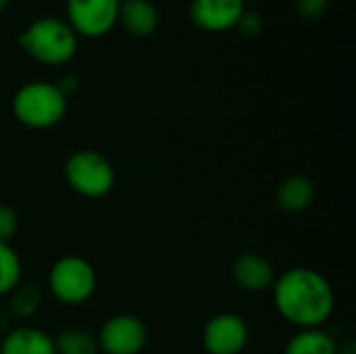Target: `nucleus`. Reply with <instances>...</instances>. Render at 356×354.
I'll return each instance as SVG.
<instances>
[{
	"mask_svg": "<svg viewBox=\"0 0 356 354\" xmlns=\"http://www.w3.org/2000/svg\"><path fill=\"white\" fill-rule=\"evenodd\" d=\"M336 354H356V342L353 338H346L344 342L338 344V353Z\"/></svg>",
	"mask_w": 356,
	"mask_h": 354,
	"instance_id": "nucleus-22",
	"label": "nucleus"
},
{
	"mask_svg": "<svg viewBox=\"0 0 356 354\" xmlns=\"http://www.w3.org/2000/svg\"><path fill=\"white\" fill-rule=\"evenodd\" d=\"M121 0H67V23L81 38H102L111 33L119 19Z\"/></svg>",
	"mask_w": 356,
	"mask_h": 354,
	"instance_id": "nucleus-7",
	"label": "nucleus"
},
{
	"mask_svg": "<svg viewBox=\"0 0 356 354\" xmlns=\"http://www.w3.org/2000/svg\"><path fill=\"white\" fill-rule=\"evenodd\" d=\"M338 340L323 328L298 330L284 346L282 354H336Z\"/></svg>",
	"mask_w": 356,
	"mask_h": 354,
	"instance_id": "nucleus-14",
	"label": "nucleus"
},
{
	"mask_svg": "<svg viewBox=\"0 0 356 354\" xmlns=\"http://www.w3.org/2000/svg\"><path fill=\"white\" fill-rule=\"evenodd\" d=\"M63 177L71 192L88 200L104 198L117 186V171L113 163L92 148L71 152L63 165Z\"/></svg>",
	"mask_w": 356,
	"mask_h": 354,
	"instance_id": "nucleus-4",
	"label": "nucleus"
},
{
	"mask_svg": "<svg viewBox=\"0 0 356 354\" xmlns=\"http://www.w3.org/2000/svg\"><path fill=\"white\" fill-rule=\"evenodd\" d=\"M17 232H19V213L10 204L0 202V242L10 244Z\"/></svg>",
	"mask_w": 356,
	"mask_h": 354,
	"instance_id": "nucleus-18",
	"label": "nucleus"
},
{
	"mask_svg": "<svg viewBox=\"0 0 356 354\" xmlns=\"http://www.w3.org/2000/svg\"><path fill=\"white\" fill-rule=\"evenodd\" d=\"M44 305V290L35 282H21L8 294V317L31 319Z\"/></svg>",
	"mask_w": 356,
	"mask_h": 354,
	"instance_id": "nucleus-15",
	"label": "nucleus"
},
{
	"mask_svg": "<svg viewBox=\"0 0 356 354\" xmlns=\"http://www.w3.org/2000/svg\"><path fill=\"white\" fill-rule=\"evenodd\" d=\"M148 338V325L134 313L111 315L96 334L100 354H140L146 348Z\"/></svg>",
	"mask_w": 356,
	"mask_h": 354,
	"instance_id": "nucleus-6",
	"label": "nucleus"
},
{
	"mask_svg": "<svg viewBox=\"0 0 356 354\" xmlns=\"http://www.w3.org/2000/svg\"><path fill=\"white\" fill-rule=\"evenodd\" d=\"M19 46L23 52L40 65L63 67L75 58L79 48V35L65 19L38 17L21 33Z\"/></svg>",
	"mask_w": 356,
	"mask_h": 354,
	"instance_id": "nucleus-2",
	"label": "nucleus"
},
{
	"mask_svg": "<svg viewBox=\"0 0 356 354\" xmlns=\"http://www.w3.org/2000/svg\"><path fill=\"white\" fill-rule=\"evenodd\" d=\"M273 198H275V204L282 213L298 215V213L309 211L315 204L317 188H315V182L311 177L294 173V175L284 177L277 184Z\"/></svg>",
	"mask_w": 356,
	"mask_h": 354,
	"instance_id": "nucleus-11",
	"label": "nucleus"
},
{
	"mask_svg": "<svg viewBox=\"0 0 356 354\" xmlns=\"http://www.w3.org/2000/svg\"><path fill=\"white\" fill-rule=\"evenodd\" d=\"M8 2H10V0H0V15H2L4 10H6V6H8Z\"/></svg>",
	"mask_w": 356,
	"mask_h": 354,
	"instance_id": "nucleus-23",
	"label": "nucleus"
},
{
	"mask_svg": "<svg viewBox=\"0 0 356 354\" xmlns=\"http://www.w3.org/2000/svg\"><path fill=\"white\" fill-rule=\"evenodd\" d=\"M292 2L302 19H319L327 13L332 0H292Z\"/></svg>",
	"mask_w": 356,
	"mask_h": 354,
	"instance_id": "nucleus-20",
	"label": "nucleus"
},
{
	"mask_svg": "<svg viewBox=\"0 0 356 354\" xmlns=\"http://www.w3.org/2000/svg\"><path fill=\"white\" fill-rule=\"evenodd\" d=\"M13 117L27 129H50L56 127L69 108V98L60 92L56 81H27L23 83L10 102Z\"/></svg>",
	"mask_w": 356,
	"mask_h": 354,
	"instance_id": "nucleus-3",
	"label": "nucleus"
},
{
	"mask_svg": "<svg viewBox=\"0 0 356 354\" xmlns=\"http://www.w3.org/2000/svg\"><path fill=\"white\" fill-rule=\"evenodd\" d=\"M236 27L240 29V33H244V35H248V38H257V35L263 33L265 21H263V17H261L259 13L246 8V10L242 13V17L238 19Z\"/></svg>",
	"mask_w": 356,
	"mask_h": 354,
	"instance_id": "nucleus-19",
	"label": "nucleus"
},
{
	"mask_svg": "<svg viewBox=\"0 0 356 354\" xmlns=\"http://www.w3.org/2000/svg\"><path fill=\"white\" fill-rule=\"evenodd\" d=\"M56 86H58L60 92L69 98L71 94H75V92L79 90V77L73 75V73H67V75H63V77L56 81Z\"/></svg>",
	"mask_w": 356,
	"mask_h": 354,
	"instance_id": "nucleus-21",
	"label": "nucleus"
},
{
	"mask_svg": "<svg viewBox=\"0 0 356 354\" xmlns=\"http://www.w3.org/2000/svg\"><path fill=\"white\" fill-rule=\"evenodd\" d=\"M244 2H246V4H248V2H257V0H244Z\"/></svg>",
	"mask_w": 356,
	"mask_h": 354,
	"instance_id": "nucleus-24",
	"label": "nucleus"
},
{
	"mask_svg": "<svg viewBox=\"0 0 356 354\" xmlns=\"http://www.w3.org/2000/svg\"><path fill=\"white\" fill-rule=\"evenodd\" d=\"M0 354H56L54 338L40 328H10L0 338Z\"/></svg>",
	"mask_w": 356,
	"mask_h": 354,
	"instance_id": "nucleus-12",
	"label": "nucleus"
},
{
	"mask_svg": "<svg viewBox=\"0 0 356 354\" xmlns=\"http://www.w3.org/2000/svg\"><path fill=\"white\" fill-rule=\"evenodd\" d=\"M277 315L296 330L325 328L336 311L332 282L313 267H290L271 286Z\"/></svg>",
	"mask_w": 356,
	"mask_h": 354,
	"instance_id": "nucleus-1",
	"label": "nucleus"
},
{
	"mask_svg": "<svg viewBox=\"0 0 356 354\" xmlns=\"http://www.w3.org/2000/svg\"><path fill=\"white\" fill-rule=\"evenodd\" d=\"M23 282V263L8 242H0V296H8Z\"/></svg>",
	"mask_w": 356,
	"mask_h": 354,
	"instance_id": "nucleus-17",
	"label": "nucleus"
},
{
	"mask_svg": "<svg viewBox=\"0 0 356 354\" xmlns=\"http://www.w3.org/2000/svg\"><path fill=\"white\" fill-rule=\"evenodd\" d=\"M250 340V328L240 313L221 311L213 315L200 334L207 354H242Z\"/></svg>",
	"mask_w": 356,
	"mask_h": 354,
	"instance_id": "nucleus-8",
	"label": "nucleus"
},
{
	"mask_svg": "<svg viewBox=\"0 0 356 354\" xmlns=\"http://www.w3.org/2000/svg\"><path fill=\"white\" fill-rule=\"evenodd\" d=\"M54 338L56 354H100L96 334L81 328H65Z\"/></svg>",
	"mask_w": 356,
	"mask_h": 354,
	"instance_id": "nucleus-16",
	"label": "nucleus"
},
{
	"mask_svg": "<svg viewBox=\"0 0 356 354\" xmlns=\"http://www.w3.org/2000/svg\"><path fill=\"white\" fill-rule=\"evenodd\" d=\"M159 8L150 0H121L119 4V19L117 23L123 25V29L129 35L136 38H148L159 29Z\"/></svg>",
	"mask_w": 356,
	"mask_h": 354,
	"instance_id": "nucleus-13",
	"label": "nucleus"
},
{
	"mask_svg": "<svg viewBox=\"0 0 356 354\" xmlns=\"http://www.w3.org/2000/svg\"><path fill=\"white\" fill-rule=\"evenodd\" d=\"M244 10V0H190L188 6L192 23L209 33L234 29Z\"/></svg>",
	"mask_w": 356,
	"mask_h": 354,
	"instance_id": "nucleus-9",
	"label": "nucleus"
},
{
	"mask_svg": "<svg viewBox=\"0 0 356 354\" xmlns=\"http://www.w3.org/2000/svg\"><path fill=\"white\" fill-rule=\"evenodd\" d=\"M50 296L65 307H81L98 290V273L94 265L79 255L58 257L46 275Z\"/></svg>",
	"mask_w": 356,
	"mask_h": 354,
	"instance_id": "nucleus-5",
	"label": "nucleus"
},
{
	"mask_svg": "<svg viewBox=\"0 0 356 354\" xmlns=\"http://www.w3.org/2000/svg\"><path fill=\"white\" fill-rule=\"evenodd\" d=\"M277 273L273 263L259 252H242L232 263V280L234 284L250 294L269 292Z\"/></svg>",
	"mask_w": 356,
	"mask_h": 354,
	"instance_id": "nucleus-10",
	"label": "nucleus"
}]
</instances>
